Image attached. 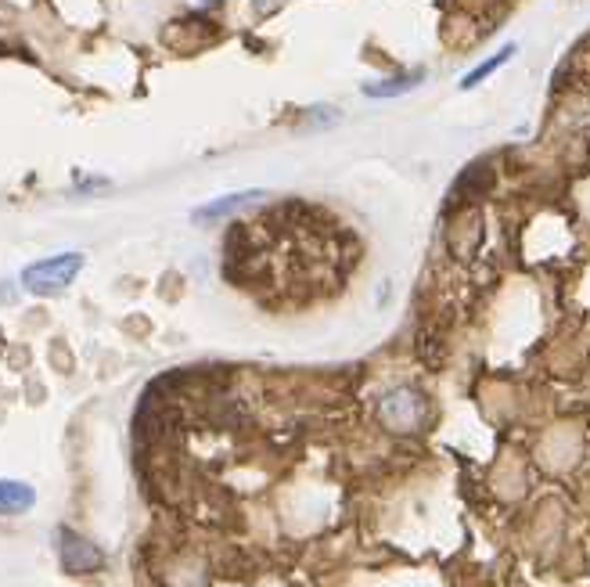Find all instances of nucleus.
<instances>
[{"label":"nucleus","mask_w":590,"mask_h":587,"mask_svg":"<svg viewBox=\"0 0 590 587\" xmlns=\"http://www.w3.org/2000/svg\"><path fill=\"white\" fill-rule=\"evenodd\" d=\"M83 267V256L80 253H62V256H51V260H40L33 267L22 271V285L36 296H58L62 289H69L72 278L80 274Z\"/></svg>","instance_id":"f257e3e1"},{"label":"nucleus","mask_w":590,"mask_h":587,"mask_svg":"<svg viewBox=\"0 0 590 587\" xmlns=\"http://www.w3.org/2000/svg\"><path fill=\"white\" fill-rule=\"evenodd\" d=\"M378 418L389 433H414L421 422H425V397H421L418 389L411 386H400L393 393H385L382 404H378Z\"/></svg>","instance_id":"f03ea898"},{"label":"nucleus","mask_w":590,"mask_h":587,"mask_svg":"<svg viewBox=\"0 0 590 587\" xmlns=\"http://www.w3.org/2000/svg\"><path fill=\"white\" fill-rule=\"evenodd\" d=\"M58 559L69 573H94V569L105 566V551L87 537H80L76 530L62 526L58 530Z\"/></svg>","instance_id":"7ed1b4c3"},{"label":"nucleus","mask_w":590,"mask_h":587,"mask_svg":"<svg viewBox=\"0 0 590 587\" xmlns=\"http://www.w3.org/2000/svg\"><path fill=\"white\" fill-rule=\"evenodd\" d=\"M263 199V191H234V195H224V199H213L206 202L202 209H195V224H213V220H224L231 217L234 209H242L249 206V202H260Z\"/></svg>","instance_id":"20e7f679"},{"label":"nucleus","mask_w":590,"mask_h":587,"mask_svg":"<svg viewBox=\"0 0 590 587\" xmlns=\"http://www.w3.org/2000/svg\"><path fill=\"white\" fill-rule=\"evenodd\" d=\"M36 505V490L18 479H0V515H26Z\"/></svg>","instance_id":"39448f33"},{"label":"nucleus","mask_w":590,"mask_h":587,"mask_svg":"<svg viewBox=\"0 0 590 587\" xmlns=\"http://www.w3.org/2000/svg\"><path fill=\"white\" fill-rule=\"evenodd\" d=\"M421 83V73H407V76H393V80H382V83H371L367 94L371 98H396V94H407L411 87Z\"/></svg>","instance_id":"423d86ee"},{"label":"nucleus","mask_w":590,"mask_h":587,"mask_svg":"<svg viewBox=\"0 0 590 587\" xmlns=\"http://www.w3.org/2000/svg\"><path fill=\"white\" fill-rule=\"evenodd\" d=\"M511 55H515V44H508V47H504V51H497V55H493V58H486V62L479 65V69H472V73H468L465 80H461V91H472L475 83H483L490 73H497V69H501V65L508 62Z\"/></svg>","instance_id":"0eeeda50"},{"label":"nucleus","mask_w":590,"mask_h":587,"mask_svg":"<svg viewBox=\"0 0 590 587\" xmlns=\"http://www.w3.org/2000/svg\"><path fill=\"white\" fill-rule=\"evenodd\" d=\"M281 4H288V0H252V11H256V15L263 19V15H274Z\"/></svg>","instance_id":"6e6552de"},{"label":"nucleus","mask_w":590,"mask_h":587,"mask_svg":"<svg viewBox=\"0 0 590 587\" xmlns=\"http://www.w3.org/2000/svg\"><path fill=\"white\" fill-rule=\"evenodd\" d=\"M202 4H216V0H202Z\"/></svg>","instance_id":"1a4fd4ad"}]
</instances>
